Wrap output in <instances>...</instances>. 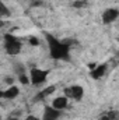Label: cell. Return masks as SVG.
Segmentation results:
<instances>
[{
  "mask_svg": "<svg viewBox=\"0 0 119 120\" xmlns=\"http://www.w3.org/2000/svg\"><path fill=\"white\" fill-rule=\"evenodd\" d=\"M45 39L48 42V49H49V56L53 60H62V61H69L70 60V50L71 48L67 46L63 41L58 39L49 32H45Z\"/></svg>",
  "mask_w": 119,
  "mask_h": 120,
  "instance_id": "cell-1",
  "label": "cell"
},
{
  "mask_svg": "<svg viewBox=\"0 0 119 120\" xmlns=\"http://www.w3.org/2000/svg\"><path fill=\"white\" fill-rule=\"evenodd\" d=\"M49 74H51V70H46V68H36V67L31 68L30 74H28L30 75V84L35 88L42 87L46 82Z\"/></svg>",
  "mask_w": 119,
  "mask_h": 120,
  "instance_id": "cell-2",
  "label": "cell"
},
{
  "mask_svg": "<svg viewBox=\"0 0 119 120\" xmlns=\"http://www.w3.org/2000/svg\"><path fill=\"white\" fill-rule=\"evenodd\" d=\"M23 49V43L21 41L13 35V34H6L4 35V50L7 55L10 56H17Z\"/></svg>",
  "mask_w": 119,
  "mask_h": 120,
  "instance_id": "cell-3",
  "label": "cell"
},
{
  "mask_svg": "<svg viewBox=\"0 0 119 120\" xmlns=\"http://www.w3.org/2000/svg\"><path fill=\"white\" fill-rule=\"evenodd\" d=\"M63 94L67 99H73L76 102L81 101L84 98V88L79 84H74V85H70V87H66L63 90Z\"/></svg>",
  "mask_w": 119,
  "mask_h": 120,
  "instance_id": "cell-4",
  "label": "cell"
},
{
  "mask_svg": "<svg viewBox=\"0 0 119 120\" xmlns=\"http://www.w3.org/2000/svg\"><path fill=\"white\" fill-rule=\"evenodd\" d=\"M101 18H102V24L104 25H109V24L115 22L119 18V10L115 8V7H108L107 10H104Z\"/></svg>",
  "mask_w": 119,
  "mask_h": 120,
  "instance_id": "cell-5",
  "label": "cell"
},
{
  "mask_svg": "<svg viewBox=\"0 0 119 120\" xmlns=\"http://www.w3.org/2000/svg\"><path fill=\"white\" fill-rule=\"evenodd\" d=\"M62 110H58L52 108L51 105L44 106V113H42V120H59L62 117Z\"/></svg>",
  "mask_w": 119,
  "mask_h": 120,
  "instance_id": "cell-6",
  "label": "cell"
},
{
  "mask_svg": "<svg viewBox=\"0 0 119 120\" xmlns=\"http://www.w3.org/2000/svg\"><path fill=\"white\" fill-rule=\"evenodd\" d=\"M108 71V64L107 63H101V64H97L94 68L90 70V77L92 80H101Z\"/></svg>",
  "mask_w": 119,
  "mask_h": 120,
  "instance_id": "cell-7",
  "label": "cell"
},
{
  "mask_svg": "<svg viewBox=\"0 0 119 120\" xmlns=\"http://www.w3.org/2000/svg\"><path fill=\"white\" fill-rule=\"evenodd\" d=\"M55 92H56V85H48V87H45V88H42L41 91L36 92V95L34 96V102H41Z\"/></svg>",
  "mask_w": 119,
  "mask_h": 120,
  "instance_id": "cell-8",
  "label": "cell"
},
{
  "mask_svg": "<svg viewBox=\"0 0 119 120\" xmlns=\"http://www.w3.org/2000/svg\"><path fill=\"white\" fill-rule=\"evenodd\" d=\"M51 106H52V108H55V109H58V110H62V112H63L64 109H67V108H69V99H67L64 95L56 96V98H53V101H52Z\"/></svg>",
  "mask_w": 119,
  "mask_h": 120,
  "instance_id": "cell-9",
  "label": "cell"
},
{
  "mask_svg": "<svg viewBox=\"0 0 119 120\" xmlns=\"http://www.w3.org/2000/svg\"><path fill=\"white\" fill-rule=\"evenodd\" d=\"M20 95V88L17 85H8V88L6 91H3V99H7V101H13L16 99L17 96Z\"/></svg>",
  "mask_w": 119,
  "mask_h": 120,
  "instance_id": "cell-10",
  "label": "cell"
},
{
  "mask_svg": "<svg viewBox=\"0 0 119 120\" xmlns=\"http://www.w3.org/2000/svg\"><path fill=\"white\" fill-rule=\"evenodd\" d=\"M118 119V112L116 110H109L105 112L99 116V120H116Z\"/></svg>",
  "mask_w": 119,
  "mask_h": 120,
  "instance_id": "cell-11",
  "label": "cell"
},
{
  "mask_svg": "<svg viewBox=\"0 0 119 120\" xmlns=\"http://www.w3.org/2000/svg\"><path fill=\"white\" fill-rule=\"evenodd\" d=\"M11 15V11L8 10V7L0 0V18H6V17H10Z\"/></svg>",
  "mask_w": 119,
  "mask_h": 120,
  "instance_id": "cell-12",
  "label": "cell"
},
{
  "mask_svg": "<svg viewBox=\"0 0 119 120\" xmlns=\"http://www.w3.org/2000/svg\"><path fill=\"white\" fill-rule=\"evenodd\" d=\"M18 82H21L23 85H28L30 84V75L25 73H20L18 74Z\"/></svg>",
  "mask_w": 119,
  "mask_h": 120,
  "instance_id": "cell-13",
  "label": "cell"
},
{
  "mask_svg": "<svg viewBox=\"0 0 119 120\" xmlns=\"http://www.w3.org/2000/svg\"><path fill=\"white\" fill-rule=\"evenodd\" d=\"M28 43H30L31 46H39V45H41V41H39V38H36V36H30V38H28Z\"/></svg>",
  "mask_w": 119,
  "mask_h": 120,
  "instance_id": "cell-14",
  "label": "cell"
},
{
  "mask_svg": "<svg viewBox=\"0 0 119 120\" xmlns=\"http://www.w3.org/2000/svg\"><path fill=\"white\" fill-rule=\"evenodd\" d=\"M86 6H87L86 0H77V1L73 3V7H76V8H81V7H86Z\"/></svg>",
  "mask_w": 119,
  "mask_h": 120,
  "instance_id": "cell-15",
  "label": "cell"
},
{
  "mask_svg": "<svg viewBox=\"0 0 119 120\" xmlns=\"http://www.w3.org/2000/svg\"><path fill=\"white\" fill-rule=\"evenodd\" d=\"M4 82H6L7 85H13V84H14V78H13V77H6V78H4Z\"/></svg>",
  "mask_w": 119,
  "mask_h": 120,
  "instance_id": "cell-16",
  "label": "cell"
},
{
  "mask_svg": "<svg viewBox=\"0 0 119 120\" xmlns=\"http://www.w3.org/2000/svg\"><path fill=\"white\" fill-rule=\"evenodd\" d=\"M24 120H41V119H39L38 116H35V115H28Z\"/></svg>",
  "mask_w": 119,
  "mask_h": 120,
  "instance_id": "cell-17",
  "label": "cell"
},
{
  "mask_svg": "<svg viewBox=\"0 0 119 120\" xmlns=\"http://www.w3.org/2000/svg\"><path fill=\"white\" fill-rule=\"evenodd\" d=\"M7 22H6V20H3V18H0V28H3L4 25H6Z\"/></svg>",
  "mask_w": 119,
  "mask_h": 120,
  "instance_id": "cell-18",
  "label": "cell"
},
{
  "mask_svg": "<svg viewBox=\"0 0 119 120\" xmlns=\"http://www.w3.org/2000/svg\"><path fill=\"white\" fill-rule=\"evenodd\" d=\"M95 66H97V63H91V64H88V67H90V68H94Z\"/></svg>",
  "mask_w": 119,
  "mask_h": 120,
  "instance_id": "cell-19",
  "label": "cell"
},
{
  "mask_svg": "<svg viewBox=\"0 0 119 120\" xmlns=\"http://www.w3.org/2000/svg\"><path fill=\"white\" fill-rule=\"evenodd\" d=\"M0 99H3V91L0 90Z\"/></svg>",
  "mask_w": 119,
  "mask_h": 120,
  "instance_id": "cell-20",
  "label": "cell"
},
{
  "mask_svg": "<svg viewBox=\"0 0 119 120\" xmlns=\"http://www.w3.org/2000/svg\"><path fill=\"white\" fill-rule=\"evenodd\" d=\"M8 120H20V119H18V117H10Z\"/></svg>",
  "mask_w": 119,
  "mask_h": 120,
  "instance_id": "cell-21",
  "label": "cell"
}]
</instances>
